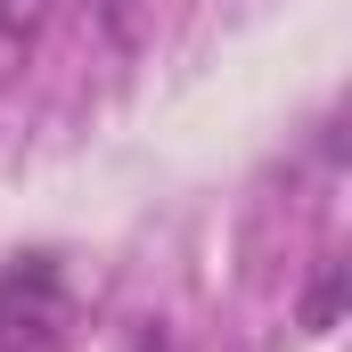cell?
<instances>
[{"instance_id":"cell-1","label":"cell","mask_w":352,"mask_h":352,"mask_svg":"<svg viewBox=\"0 0 352 352\" xmlns=\"http://www.w3.org/2000/svg\"><path fill=\"white\" fill-rule=\"evenodd\" d=\"M66 336V270L58 254H16L0 270V352H58Z\"/></svg>"},{"instance_id":"cell-2","label":"cell","mask_w":352,"mask_h":352,"mask_svg":"<svg viewBox=\"0 0 352 352\" xmlns=\"http://www.w3.org/2000/svg\"><path fill=\"white\" fill-rule=\"evenodd\" d=\"M41 25H50V0H0V82H8V74L33 58Z\"/></svg>"},{"instance_id":"cell-3","label":"cell","mask_w":352,"mask_h":352,"mask_svg":"<svg viewBox=\"0 0 352 352\" xmlns=\"http://www.w3.org/2000/svg\"><path fill=\"white\" fill-rule=\"evenodd\" d=\"M336 311H344V263H328L320 278H311V295H303V328H311V336H328V328H336Z\"/></svg>"},{"instance_id":"cell-4","label":"cell","mask_w":352,"mask_h":352,"mask_svg":"<svg viewBox=\"0 0 352 352\" xmlns=\"http://www.w3.org/2000/svg\"><path fill=\"white\" fill-rule=\"evenodd\" d=\"M131 352H173V336H164V328L148 320V328H131Z\"/></svg>"},{"instance_id":"cell-5","label":"cell","mask_w":352,"mask_h":352,"mask_svg":"<svg viewBox=\"0 0 352 352\" xmlns=\"http://www.w3.org/2000/svg\"><path fill=\"white\" fill-rule=\"evenodd\" d=\"M98 8H107V33H115V41H131V16H123V0H98Z\"/></svg>"}]
</instances>
